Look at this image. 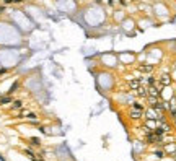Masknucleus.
<instances>
[{
	"label": "nucleus",
	"instance_id": "nucleus-4",
	"mask_svg": "<svg viewBox=\"0 0 176 161\" xmlns=\"http://www.w3.org/2000/svg\"><path fill=\"white\" fill-rule=\"evenodd\" d=\"M139 86H140V78H139V80H132V81H131V88L137 90Z\"/></svg>",
	"mask_w": 176,
	"mask_h": 161
},
{
	"label": "nucleus",
	"instance_id": "nucleus-1",
	"mask_svg": "<svg viewBox=\"0 0 176 161\" xmlns=\"http://www.w3.org/2000/svg\"><path fill=\"white\" fill-rule=\"evenodd\" d=\"M147 96L158 98V96H160V90H158V88H155V86H150V88L147 90Z\"/></svg>",
	"mask_w": 176,
	"mask_h": 161
},
{
	"label": "nucleus",
	"instance_id": "nucleus-2",
	"mask_svg": "<svg viewBox=\"0 0 176 161\" xmlns=\"http://www.w3.org/2000/svg\"><path fill=\"white\" fill-rule=\"evenodd\" d=\"M140 116H142V109L132 107V111H131V117H132V119H137V117H140Z\"/></svg>",
	"mask_w": 176,
	"mask_h": 161
},
{
	"label": "nucleus",
	"instance_id": "nucleus-7",
	"mask_svg": "<svg viewBox=\"0 0 176 161\" xmlns=\"http://www.w3.org/2000/svg\"><path fill=\"white\" fill-rule=\"evenodd\" d=\"M8 102H11V98L10 96H2L0 98V104H8Z\"/></svg>",
	"mask_w": 176,
	"mask_h": 161
},
{
	"label": "nucleus",
	"instance_id": "nucleus-15",
	"mask_svg": "<svg viewBox=\"0 0 176 161\" xmlns=\"http://www.w3.org/2000/svg\"><path fill=\"white\" fill-rule=\"evenodd\" d=\"M33 160H34V161H42V160H36V158H33Z\"/></svg>",
	"mask_w": 176,
	"mask_h": 161
},
{
	"label": "nucleus",
	"instance_id": "nucleus-9",
	"mask_svg": "<svg viewBox=\"0 0 176 161\" xmlns=\"http://www.w3.org/2000/svg\"><path fill=\"white\" fill-rule=\"evenodd\" d=\"M18 86H20V85H18V81H16V83H13V85H11V88L8 90V93H10V95H11V93H15V91L18 90Z\"/></svg>",
	"mask_w": 176,
	"mask_h": 161
},
{
	"label": "nucleus",
	"instance_id": "nucleus-3",
	"mask_svg": "<svg viewBox=\"0 0 176 161\" xmlns=\"http://www.w3.org/2000/svg\"><path fill=\"white\" fill-rule=\"evenodd\" d=\"M157 140H160V135H157V133H148V137H147V142H148V143H155Z\"/></svg>",
	"mask_w": 176,
	"mask_h": 161
},
{
	"label": "nucleus",
	"instance_id": "nucleus-12",
	"mask_svg": "<svg viewBox=\"0 0 176 161\" xmlns=\"http://www.w3.org/2000/svg\"><path fill=\"white\" fill-rule=\"evenodd\" d=\"M31 143H33V145H36V146H37V145H39V143H41V142H39V138H34V137H33V138H31Z\"/></svg>",
	"mask_w": 176,
	"mask_h": 161
},
{
	"label": "nucleus",
	"instance_id": "nucleus-6",
	"mask_svg": "<svg viewBox=\"0 0 176 161\" xmlns=\"http://www.w3.org/2000/svg\"><path fill=\"white\" fill-rule=\"evenodd\" d=\"M140 72H152L153 70V67L152 65H140V68H139Z\"/></svg>",
	"mask_w": 176,
	"mask_h": 161
},
{
	"label": "nucleus",
	"instance_id": "nucleus-11",
	"mask_svg": "<svg viewBox=\"0 0 176 161\" xmlns=\"http://www.w3.org/2000/svg\"><path fill=\"white\" fill-rule=\"evenodd\" d=\"M161 83H163V85H168V83H170V78H168V77L165 75V77L161 78Z\"/></svg>",
	"mask_w": 176,
	"mask_h": 161
},
{
	"label": "nucleus",
	"instance_id": "nucleus-14",
	"mask_svg": "<svg viewBox=\"0 0 176 161\" xmlns=\"http://www.w3.org/2000/svg\"><path fill=\"white\" fill-rule=\"evenodd\" d=\"M2 11H5V8H3V7H0V13H2Z\"/></svg>",
	"mask_w": 176,
	"mask_h": 161
},
{
	"label": "nucleus",
	"instance_id": "nucleus-8",
	"mask_svg": "<svg viewBox=\"0 0 176 161\" xmlns=\"http://www.w3.org/2000/svg\"><path fill=\"white\" fill-rule=\"evenodd\" d=\"M20 107H23V102H21L20 99L13 101V109H20Z\"/></svg>",
	"mask_w": 176,
	"mask_h": 161
},
{
	"label": "nucleus",
	"instance_id": "nucleus-13",
	"mask_svg": "<svg viewBox=\"0 0 176 161\" xmlns=\"http://www.w3.org/2000/svg\"><path fill=\"white\" fill-rule=\"evenodd\" d=\"M5 3H18V2H21V0H3Z\"/></svg>",
	"mask_w": 176,
	"mask_h": 161
},
{
	"label": "nucleus",
	"instance_id": "nucleus-5",
	"mask_svg": "<svg viewBox=\"0 0 176 161\" xmlns=\"http://www.w3.org/2000/svg\"><path fill=\"white\" fill-rule=\"evenodd\" d=\"M137 95H139L140 98L147 96V90H145V88H142V86H139V88H137Z\"/></svg>",
	"mask_w": 176,
	"mask_h": 161
},
{
	"label": "nucleus",
	"instance_id": "nucleus-10",
	"mask_svg": "<svg viewBox=\"0 0 176 161\" xmlns=\"http://www.w3.org/2000/svg\"><path fill=\"white\" fill-rule=\"evenodd\" d=\"M26 117H28V119H31V121H36V114H34V112H28V114H26Z\"/></svg>",
	"mask_w": 176,
	"mask_h": 161
}]
</instances>
